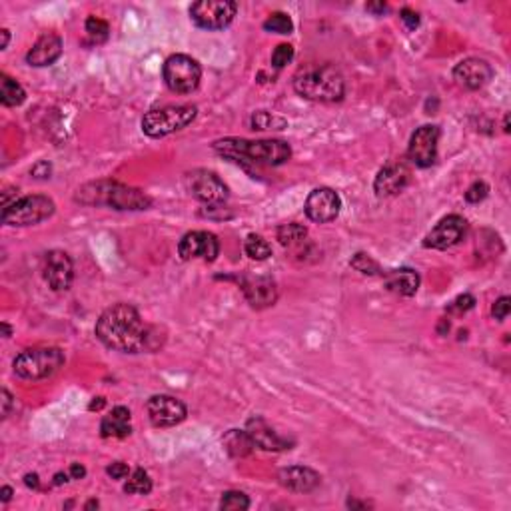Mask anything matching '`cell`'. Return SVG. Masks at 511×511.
Listing matches in <instances>:
<instances>
[{"mask_svg": "<svg viewBox=\"0 0 511 511\" xmlns=\"http://www.w3.org/2000/svg\"><path fill=\"white\" fill-rule=\"evenodd\" d=\"M96 337L106 348L140 354L152 348V330L144 324L138 310L130 303H114L96 322Z\"/></svg>", "mask_w": 511, "mask_h": 511, "instance_id": "obj_1", "label": "cell"}, {"mask_svg": "<svg viewBox=\"0 0 511 511\" xmlns=\"http://www.w3.org/2000/svg\"><path fill=\"white\" fill-rule=\"evenodd\" d=\"M214 152L234 162L256 166H282L291 158V148L284 140L224 138L212 144Z\"/></svg>", "mask_w": 511, "mask_h": 511, "instance_id": "obj_2", "label": "cell"}, {"mask_svg": "<svg viewBox=\"0 0 511 511\" xmlns=\"http://www.w3.org/2000/svg\"><path fill=\"white\" fill-rule=\"evenodd\" d=\"M294 90L312 102H342L346 96L344 74L334 64H308L296 72Z\"/></svg>", "mask_w": 511, "mask_h": 511, "instance_id": "obj_3", "label": "cell"}, {"mask_svg": "<svg viewBox=\"0 0 511 511\" xmlns=\"http://www.w3.org/2000/svg\"><path fill=\"white\" fill-rule=\"evenodd\" d=\"M74 200L84 206H106V208L122 210V212L124 210H130V212L148 210L152 204L150 196L146 192L114 182V180H98V182L84 184L76 190Z\"/></svg>", "mask_w": 511, "mask_h": 511, "instance_id": "obj_4", "label": "cell"}, {"mask_svg": "<svg viewBox=\"0 0 511 511\" xmlns=\"http://www.w3.org/2000/svg\"><path fill=\"white\" fill-rule=\"evenodd\" d=\"M64 351L54 346H38L20 351L14 358V373L23 380H44L64 366Z\"/></svg>", "mask_w": 511, "mask_h": 511, "instance_id": "obj_5", "label": "cell"}, {"mask_svg": "<svg viewBox=\"0 0 511 511\" xmlns=\"http://www.w3.org/2000/svg\"><path fill=\"white\" fill-rule=\"evenodd\" d=\"M196 114L198 108L190 104L156 108L146 112L142 118V132L150 138H164L192 124L196 120Z\"/></svg>", "mask_w": 511, "mask_h": 511, "instance_id": "obj_6", "label": "cell"}, {"mask_svg": "<svg viewBox=\"0 0 511 511\" xmlns=\"http://www.w3.org/2000/svg\"><path fill=\"white\" fill-rule=\"evenodd\" d=\"M56 210L54 200L42 194L24 196L2 208V224L6 226H35L48 220Z\"/></svg>", "mask_w": 511, "mask_h": 511, "instance_id": "obj_7", "label": "cell"}, {"mask_svg": "<svg viewBox=\"0 0 511 511\" xmlns=\"http://www.w3.org/2000/svg\"><path fill=\"white\" fill-rule=\"evenodd\" d=\"M164 82L176 94H190L196 90L202 80V68L188 54H172L164 62Z\"/></svg>", "mask_w": 511, "mask_h": 511, "instance_id": "obj_8", "label": "cell"}, {"mask_svg": "<svg viewBox=\"0 0 511 511\" xmlns=\"http://www.w3.org/2000/svg\"><path fill=\"white\" fill-rule=\"evenodd\" d=\"M186 188L198 202L206 204L210 208L222 206L230 196V190L224 184V180H222L220 176L216 174V172H212V170H204V168L188 172Z\"/></svg>", "mask_w": 511, "mask_h": 511, "instance_id": "obj_9", "label": "cell"}, {"mask_svg": "<svg viewBox=\"0 0 511 511\" xmlns=\"http://www.w3.org/2000/svg\"><path fill=\"white\" fill-rule=\"evenodd\" d=\"M238 4L232 0H200L190 6V18L204 30H222L236 18Z\"/></svg>", "mask_w": 511, "mask_h": 511, "instance_id": "obj_10", "label": "cell"}, {"mask_svg": "<svg viewBox=\"0 0 511 511\" xmlns=\"http://www.w3.org/2000/svg\"><path fill=\"white\" fill-rule=\"evenodd\" d=\"M178 256L186 262L190 260L214 262L220 256V240L216 234L204 232V230L188 232L178 242Z\"/></svg>", "mask_w": 511, "mask_h": 511, "instance_id": "obj_11", "label": "cell"}, {"mask_svg": "<svg viewBox=\"0 0 511 511\" xmlns=\"http://www.w3.org/2000/svg\"><path fill=\"white\" fill-rule=\"evenodd\" d=\"M440 128L426 124L418 128L407 146V156L418 168H430L438 160V142H440Z\"/></svg>", "mask_w": 511, "mask_h": 511, "instance_id": "obj_12", "label": "cell"}, {"mask_svg": "<svg viewBox=\"0 0 511 511\" xmlns=\"http://www.w3.org/2000/svg\"><path fill=\"white\" fill-rule=\"evenodd\" d=\"M148 418L154 428H174L188 416L186 406L172 395H152L148 399Z\"/></svg>", "mask_w": 511, "mask_h": 511, "instance_id": "obj_13", "label": "cell"}, {"mask_svg": "<svg viewBox=\"0 0 511 511\" xmlns=\"http://www.w3.org/2000/svg\"><path fill=\"white\" fill-rule=\"evenodd\" d=\"M465 234H467V220L464 216L452 214L435 224V228L426 236L423 246L431 250H447L452 246L459 244Z\"/></svg>", "mask_w": 511, "mask_h": 511, "instance_id": "obj_14", "label": "cell"}, {"mask_svg": "<svg viewBox=\"0 0 511 511\" xmlns=\"http://www.w3.org/2000/svg\"><path fill=\"white\" fill-rule=\"evenodd\" d=\"M342 212V198L332 188H315L306 200V216L318 224L336 220Z\"/></svg>", "mask_w": 511, "mask_h": 511, "instance_id": "obj_15", "label": "cell"}, {"mask_svg": "<svg viewBox=\"0 0 511 511\" xmlns=\"http://www.w3.org/2000/svg\"><path fill=\"white\" fill-rule=\"evenodd\" d=\"M44 279L54 291H66L74 279V264L62 250H52L44 258Z\"/></svg>", "mask_w": 511, "mask_h": 511, "instance_id": "obj_16", "label": "cell"}, {"mask_svg": "<svg viewBox=\"0 0 511 511\" xmlns=\"http://www.w3.org/2000/svg\"><path fill=\"white\" fill-rule=\"evenodd\" d=\"M240 284L246 300L256 310L270 308L278 300V286L272 276H244Z\"/></svg>", "mask_w": 511, "mask_h": 511, "instance_id": "obj_17", "label": "cell"}, {"mask_svg": "<svg viewBox=\"0 0 511 511\" xmlns=\"http://www.w3.org/2000/svg\"><path fill=\"white\" fill-rule=\"evenodd\" d=\"M453 78L467 90H479L493 78V68L488 60L465 59L453 68Z\"/></svg>", "mask_w": 511, "mask_h": 511, "instance_id": "obj_18", "label": "cell"}, {"mask_svg": "<svg viewBox=\"0 0 511 511\" xmlns=\"http://www.w3.org/2000/svg\"><path fill=\"white\" fill-rule=\"evenodd\" d=\"M409 180H411V170L404 162L394 160V162L385 164L378 172L375 182H373V190H375L378 196H395L402 190H406Z\"/></svg>", "mask_w": 511, "mask_h": 511, "instance_id": "obj_19", "label": "cell"}, {"mask_svg": "<svg viewBox=\"0 0 511 511\" xmlns=\"http://www.w3.org/2000/svg\"><path fill=\"white\" fill-rule=\"evenodd\" d=\"M246 431H248L250 438L254 440L256 447H260V450H264V452H284V450H290V440L278 435L266 419L260 418V416H254V418L248 419Z\"/></svg>", "mask_w": 511, "mask_h": 511, "instance_id": "obj_20", "label": "cell"}, {"mask_svg": "<svg viewBox=\"0 0 511 511\" xmlns=\"http://www.w3.org/2000/svg\"><path fill=\"white\" fill-rule=\"evenodd\" d=\"M278 479L284 488L296 493H310L322 483L320 474L306 465H291V467L279 469Z\"/></svg>", "mask_w": 511, "mask_h": 511, "instance_id": "obj_21", "label": "cell"}, {"mask_svg": "<svg viewBox=\"0 0 511 511\" xmlns=\"http://www.w3.org/2000/svg\"><path fill=\"white\" fill-rule=\"evenodd\" d=\"M62 54V38L54 32H44L35 42V47L28 50L26 54V62L30 66L42 68V66H50L60 59Z\"/></svg>", "mask_w": 511, "mask_h": 511, "instance_id": "obj_22", "label": "cell"}, {"mask_svg": "<svg viewBox=\"0 0 511 511\" xmlns=\"http://www.w3.org/2000/svg\"><path fill=\"white\" fill-rule=\"evenodd\" d=\"M383 282H385V288L390 291H394L397 296H414L419 288V274L411 267H397L392 272H385L383 274Z\"/></svg>", "mask_w": 511, "mask_h": 511, "instance_id": "obj_23", "label": "cell"}, {"mask_svg": "<svg viewBox=\"0 0 511 511\" xmlns=\"http://www.w3.org/2000/svg\"><path fill=\"white\" fill-rule=\"evenodd\" d=\"M132 426H130V409L124 406L114 407L108 416L100 421V433L102 438H118L124 440L130 435Z\"/></svg>", "mask_w": 511, "mask_h": 511, "instance_id": "obj_24", "label": "cell"}, {"mask_svg": "<svg viewBox=\"0 0 511 511\" xmlns=\"http://www.w3.org/2000/svg\"><path fill=\"white\" fill-rule=\"evenodd\" d=\"M222 445L226 447V452L232 457L240 459V457H248L250 453L256 450L254 440L250 438V433L246 430H230L224 433L222 438Z\"/></svg>", "mask_w": 511, "mask_h": 511, "instance_id": "obj_25", "label": "cell"}, {"mask_svg": "<svg viewBox=\"0 0 511 511\" xmlns=\"http://www.w3.org/2000/svg\"><path fill=\"white\" fill-rule=\"evenodd\" d=\"M26 100V92L18 82L8 74H0V102L4 106H20Z\"/></svg>", "mask_w": 511, "mask_h": 511, "instance_id": "obj_26", "label": "cell"}, {"mask_svg": "<svg viewBox=\"0 0 511 511\" xmlns=\"http://www.w3.org/2000/svg\"><path fill=\"white\" fill-rule=\"evenodd\" d=\"M308 236V228L302 226V224H296V222H290V224H284L279 226L276 230V238L279 240V244L284 248H294V246L302 244Z\"/></svg>", "mask_w": 511, "mask_h": 511, "instance_id": "obj_27", "label": "cell"}, {"mask_svg": "<svg viewBox=\"0 0 511 511\" xmlns=\"http://www.w3.org/2000/svg\"><path fill=\"white\" fill-rule=\"evenodd\" d=\"M152 491V479L148 476V471L144 469H134L128 481L124 483V493L128 495H148Z\"/></svg>", "mask_w": 511, "mask_h": 511, "instance_id": "obj_28", "label": "cell"}, {"mask_svg": "<svg viewBox=\"0 0 511 511\" xmlns=\"http://www.w3.org/2000/svg\"><path fill=\"white\" fill-rule=\"evenodd\" d=\"M244 252L248 258H252L256 262H264L272 256V246L267 244V240H264L262 236L250 234L244 242Z\"/></svg>", "mask_w": 511, "mask_h": 511, "instance_id": "obj_29", "label": "cell"}, {"mask_svg": "<svg viewBox=\"0 0 511 511\" xmlns=\"http://www.w3.org/2000/svg\"><path fill=\"white\" fill-rule=\"evenodd\" d=\"M264 30L276 32V35H291L294 32V23L286 12H272L264 23Z\"/></svg>", "mask_w": 511, "mask_h": 511, "instance_id": "obj_30", "label": "cell"}, {"mask_svg": "<svg viewBox=\"0 0 511 511\" xmlns=\"http://www.w3.org/2000/svg\"><path fill=\"white\" fill-rule=\"evenodd\" d=\"M286 126V120L284 118L276 116V114H270L266 110H260L252 116V128L254 130H282Z\"/></svg>", "mask_w": 511, "mask_h": 511, "instance_id": "obj_31", "label": "cell"}, {"mask_svg": "<svg viewBox=\"0 0 511 511\" xmlns=\"http://www.w3.org/2000/svg\"><path fill=\"white\" fill-rule=\"evenodd\" d=\"M351 267L358 270L363 276H380V274H382L380 264L373 260L372 256L363 254V252H358V254L351 258Z\"/></svg>", "mask_w": 511, "mask_h": 511, "instance_id": "obj_32", "label": "cell"}, {"mask_svg": "<svg viewBox=\"0 0 511 511\" xmlns=\"http://www.w3.org/2000/svg\"><path fill=\"white\" fill-rule=\"evenodd\" d=\"M86 32L90 36V40L96 42V44H102L108 40V35H110V26L106 20L102 18H96V16H90L86 20Z\"/></svg>", "mask_w": 511, "mask_h": 511, "instance_id": "obj_33", "label": "cell"}, {"mask_svg": "<svg viewBox=\"0 0 511 511\" xmlns=\"http://www.w3.org/2000/svg\"><path fill=\"white\" fill-rule=\"evenodd\" d=\"M220 507L226 511H244L250 507V500L242 491H226L222 495Z\"/></svg>", "mask_w": 511, "mask_h": 511, "instance_id": "obj_34", "label": "cell"}, {"mask_svg": "<svg viewBox=\"0 0 511 511\" xmlns=\"http://www.w3.org/2000/svg\"><path fill=\"white\" fill-rule=\"evenodd\" d=\"M474 306H476V298H474L471 294H464V296H457V298L447 306V312H450V314L462 315L467 314L469 310H474Z\"/></svg>", "mask_w": 511, "mask_h": 511, "instance_id": "obj_35", "label": "cell"}, {"mask_svg": "<svg viewBox=\"0 0 511 511\" xmlns=\"http://www.w3.org/2000/svg\"><path fill=\"white\" fill-rule=\"evenodd\" d=\"M294 60V47L291 44H279L272 52V66L274 68H284L286 64H290Z\"/></svg>", "mask_w": 511, "mask_h": 511, "instance_id": "obj_36", "label": "cell"}, {"mask_svg": "<svg viewBox=\"0 0 511 511\" xmlns=\"http://www.w3.org/2000/svg\"><path fill=\"white\" fill-rule=\"evenodd\" d=\"M489 194V186L486 182H476V184H471V186L467 188V192H465V200L469 202V204H477V202H481V200H486Z\"/></svg>", "mask_w": 511, "mask_h": 511, "instance_id": "obj_37", "label": "cell"}, {"mask_svg": "<svg viewBox=\"0 0 511 511\" xmlns=\"http://www.w3.org/2000/svg\"><path fill=\"white\" fill-rule=\"evenodd\" d=\"M511 312V300L507 296H501L500 300H495L493 308H491V315L498 320V322H503Z\"/></svg>", "mask_w": 511, "mask_h": 511, "instance_id": "obj_38", "label": "cell"}, {"mask_svg": "<svg viewBox=\"0 0 511 511\" xmlns=\"http://www.w3.org/2000/svg\"><path fill=\"white\" fill-rule=\"evenodd\" d=\"M106 474L112 477V479H124V477L130 476V467L124 462H114L106 467Z\"/></svg>", "mask_w": 511, "mask_h": 511, "instance_id": "obj_39", "label": "cell"}, {"mask_svg": "<svg viewBox=\"0 0 511 511\" xmlns=\"http://www.w3.org/2000/svg\"><path fill=\"white\" fill-rule=\"evenodd\" d=\"M30 174L35 176L36 180H47L52 174V164L47 162V160H40L30 168Z\"/></svg>", "mask_w": 511, "mask_h": 511, "instance_id": "obj_40", "label": "cell"}, {"mask_svg": "<svg viewBox=\"0 0 511 511\" xmlns=\"http://www.w3.org/2000/svg\"><path fill=\"white\" fill-rule=\"evenodd\" d=\"M399 18H402V23L406 24L409 30H416L419 26V14L411 11V8H404V11L399 12Z\"/></svg>", "mask_w": 511, "mask_h": 511, "instance_id": "obj_41", "label": "cell"}, {"mask_svg": "<svg viewBox=\"0 0 511 511\" xmlns=\"http://www.w3.org/2000/svg\"><path fill=\"white\" fill-rule=\"evenodd\" d=\"M12 407V395L8 390H2V419H6L11 416Z\"/></svg>", "mask_w": 511, "mask_h": 511, "instance_id": "obj_42", "label": "cell"}, {"mask_svg": "<svg viewBox=\"0 0 511 511\" xmlns=\"http://www.w3.org/2000/svg\"><path fill=\"white\" fill-rule=\"evenodd\" d=\"M84 476H86V469H84V465H80V464L70 465V477H72V479H82Z\"/></svg>", "mask_w": 511, "mask_h": 511, "instance_id": "obj_43", "label": "cell"}, {"mask_svg": "<svg viewBox=\"0 0 511 511\" xmlns=\"http://www.w3.org/2000/svg\"><path fill=\"white\" fill-rule=\"evenodd\" d=\"M24 483H26V488H32V489L40 488V479H38L36 474H26V476H24Z\"/></svg>", "mask_w": 511, "mask_h": 511, "instance_id": "obj_44", "label": "cell"}, {"mask_svg": "<svg viewBox=\"0 0 511 511\" xmlns=\"http://www.w3.org/2000/svg\"><path fill=\"white\" fill-rule=\"evenodd\" d=\"M366 8L370 12H375V14H383L387 11V4L385 2H370V4H366Z\"/></svg>", "mask_w": 511, "mask_h": 511, "instance_id": "obj_45", "label": "cell"}, {"mask_svg": "<svg viewBox=\"0 0 511 511\" xmlns=\"http://www.w3.org/2000/svg\"><path fill=\"white\" fill-rule=\"evenodd\" d=\"M104 406H106L104 397H94L92 402H90V406H88V409H90V411H100Z\"/></svg>", "mask_w": 511, "mask_h": 511, "instance_id": "obj_46", "label": "cell"}, {"mask_svg": "<svg viewBox=\"0 0 511 511\" xmlns=\"http://www.w3.org/2000/svg\"><path fill=\"white\" fill-rule=\"evenodd\" d=\"M0 500L4 501V503H8V501L12 500V488L4 486V488L0 489Z\"/></svg>", "mask_w": 511, "mask_h": 511, "instance_id": "obj_47", "label": "cell"}, {"mask_svg": "<svg viewBox=\"0 0 511 511\" xmlns=\"http://www.w3.org/2000/svg\"><path fill=\"white\" fill-rule=\"evenodd\" d=\"M0 35H2V44H0V48L4 50V48L8 47V42H11V32H8L6 28H2V30H0Z\"/></svg>", "mask_w": 511, "mask_h": 511, "instance_id": "obj_48", "label": "cell"}, {"mask_svg": "<svg viewBox=\"0 0 511 511\" xmlns=\"http://www.w3.org/2000/svg\"><path fill=\"white\" fill-rule=\"evenodd\" d=\"M70 474H56L54 476V486H62V483H66L68 481Z\"/></svg>", "mask_w": 511, "mask_h": 511, "instance_id": "obj_49", "label": "cell"}, {"mask_svg": "<svg viewBox=\"0 0 511 511\" xmlns=\"http://www.w3.org/2000/svg\"><path fill=\"white\" fill-rule=\"evenodd\" d=\"M2 330H4V337H11L12 336V327L6 322H2Z\"/></svg>", "mask_w": 511, "mask_h": 511, "instance_id": "obj_50", "label": "cell"}, {"mask_svg": "<svg viewBox=\"0 0 511 511\" xmlns=\"http://www.w3.org/2000/svg\"><path fill=\"white\" fill-rule=\"evenodd\" d=\"M92 507H98V501H88V503H86V510H92Z\"/></svg>", "mask_w": 511, "mask_h": 511, "instance_id": "obj_51", "label": "cell"}, {"mask_svg": "<svg viewBox=\"0 0 511 511\" xmlns=\"http://www.w3.org/2000/svg\"><path fill=\"white\" fill-rule=\"evenodd\" d=\"M503 130H505V132H510V114L505 116V122H503Z\"/></svg>", "mask_w": 511, "mask_h": 511, "instance_id": "obj_52", "label": "cell"}]
</instances>
